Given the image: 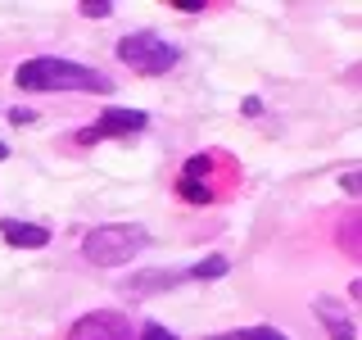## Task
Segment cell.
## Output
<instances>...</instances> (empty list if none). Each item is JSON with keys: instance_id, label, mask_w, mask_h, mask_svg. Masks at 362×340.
<instances>
[{"instance_id": "6da1fadb", "label": "cell", "mask_w": 362, "mask_h": 340, "mask_svg": "<svg viewBox=\"0 0 362 340\" xmlns=\"http://www.w3.org/2000/svg\"><path fill=\"white\" fill-rule=\"evenodd\" d=\"M14 82L23 91H90V96H105L113 86L105 73H95V68L86 64H73V60H50V55H41V60H23Z\"/></svg>"}, {"instance_id": "7a4b0ae2", "label": "cell", "mask_w": 362, "mask_h": 340, "mask_svg": "<svg viewBox=\"0 0 362 340\" xmlns=\"http://www.w3.org/2000/svg\"><path fill=\"white\" fill-rule=\"evenodd\" d=\"M145 245H150V232L141 222H105L95 232H86L82 254L100 268H118V264H132Z\"/></svg>"}, {"instance_id": "3957f363", "label": "cell", "mask_w": 362, "mask_h": 340, "mask_svg": "<svg viewBox=\"0 0 362 340\" xmlns=\"http://www.w3.org/2000/svg\"><path fill=\"white\" fill-rule=\"evenodd\" d=\"M118 60L127 68H136V73H145V77H158V73H168V68H177L181 50L173 41L154 37V32H132V37L118 41Z\"/></svg>"}, {"instance_id": "277c9868", "label": "cell", "mask_w": 362, "mask_h": 340, "mask_svg": "<svg viewBox=\"0 0 362 340\" xmlns=\"http://www.w3.org/2000/svg\"><path fill=\"white\" fill-rule=\"evenodd\" d=\"M68 340H136V327L118 309H95L68 327Z\"/></svg>"}, {"instance_id": "5b68a950", "label": "cell", "mask_w": 362, "mask_h": 340, "mask_svg": "<svg viewBox=\"0 0 362 340\" xmlns=\"http://www.w3.org/2000/svg\"><path fill=\"white\" fill-rule=\"evenodd\" d=\"M145 123H150V113H141V109H105L95 128L82 132V141H100V136H132V132H141Z\"/></svg>"}, {"instance_id": "8992f818", "label": "cell", "mask_w": 362, "mask_h": 340, "mask_svg": "<svg viewBox=\"0 0 362 340\" xmlns=\"http://www.w3.org/2000/svg\"><path fill=\"white\" fill-rule=\"evenodd\" d=\"M0 236H5L14 249H41L45 241H50V232L37 222H18V218H0Z\"/></svg>"}, {"instance_id": "52a82bcc", "label": "cell", "mask_w": 362, "mask_h": 340, "mask_svg": "<svg viewBox=\"0 0 362 340\" xmlns=\"http://www.w3.org/2000/svg\"><path fill=\"white\" fill-rule=\"evenodd\" d=\"M313 313L326 322V332H331V340H354V322H349V313L339 309L335 300H317Z\"/></svg>"}, {"instance_id": "ba28073f", "label": "cell", "mask_w": 362, "mask_h": 340, "mask_svg": "<svg viewBox=\"0 0 362 340\" xmlns=\"http://www.w3.org/2000/svg\"><path fill=\"white\" fill-rule=\"evenodd\" d=\"M209 340H286L276 327H235V332H218Z\"/></svg>"}, {"instance_id": "9c48e42d", "label": "cell", "mask_w": 362, "mask_h": 340, "mask_svg": "<svg viewBox=\"0 0 362 340\" xmlns=\"http://www.w3.org/2000/svg\"><path fill=\"white\" fill-rule=\"evenodd\" d=\"M177 196H181V200H190V204H209V200H213V191L204 186L199 177H181V181H177Z\"/></svg>"}, {"instance_id": "30bf717a", "label": "cell", "mask_w": 362, "mask_h": 340, "mask_svg": "<svg viewBox=\"0 0 362 340\" xmlns=\"http://www.w3.org/2000/svg\"><path fill=\"white\" fill-rule=\"evenodd\" d=\"M226 268H231V264H226L222 254H209V259H204V264H195V268H190L186 277H195V281H213V277H222Z\"/></svg>"}, {"instance_id": "8fae6325", "label": "cell", "mask_w": 362, "mask_h": 340, "mask_svg": "<svg viewBox=\"0 0 362 340\" xmlns=\"http://www.w3.org/2000/svg\"><path fill=\"white\" fill-rule=\"evenodd\" d=\"M177 272H141V277L127 281V290H158V286H173Z\"/></svg>"}, {"instance_id": "7c38bea8", "label": "cell", "mask_w": 362, "mask_h": 340, "mask_svg": "<svg viewBox=\"0 0 362 340\" xmlns=\"http://www.w3.org/2000/svg\"><path fill=\"white\" fill-rule=\"evenodd\" d=\"M141 340H177V336L168 332V327H158V322H145L141 327Z\"/></svg>"}, {"instance_id": "4fadbf2b", "label": "cell", "mask_w": 362, "mask_h": 340, "mask_svg": "<svg viewBox=\"0 0 362 340\" xmlns=\"http://www.w3.org/2000/svg\"><path fill=\"white\" fill-rule=\"evenodd\" d=\"M109 9H113L109 0H86V5H82V14H86V18H105Z\"/></svg>"}, {"instance_id": "5bb4252c", "label": "cell", "mask_w": 362, "mask_h": 340, "mask_svg": "<svg viewBox=\"0 0 362 340\" xmlns=\"http://www.w3.org/2000/svg\"><path fill=\"white\" fill-rule=\"evenodd\" d=\"M209 168H213V159H209V154H195V159L186 164V177H199V173H209Z\"/></svg>"}, {"instance_id": "9a60e30c", "label": "cell", "mask_w": 362, "mask_h": 340, "mask_svg": "<svg viewBox=\"0 0 362 340\" xmlns=\"http://www.w3.org/2000/svg\"><path fill=\"white\" fill-rule=\"evenodd\" d=\"M344 191H349V196H358V191H362V177L358 173H344Z\"/></svg>"}, {"instance_id": "2e32d148", "label": "cell", "mask_w": 362, "mask_h": 340, "mask_svg": "<svg viewBox=\"0 0 362 340\" xmlns=\"http://www.w3.org/2000/svg\"><path fill=\"white\" fill-rule=\"evenodd\" d=\"M9 118H14L18 128H23V123H32V118H37V113H32V109H9Z\"/></svg>"}, {"instance_id": "e0dca14e", "label": "cell", "mask_w": 362, "mask_h": 340, "mask_svg": "<svg viewBox=\"0 0 362 340\" xmlns=\"http://www.w3.org/2000/svg\"><path fill=\"white\" fill-rule=\"evenodd\" d=\"M177 9H186V14H199V9H204V0H177Z\"/></svg>"}, {"instance_id": "ac0fdd59", "label": "cell", "mask_w": 362, "mask_h": 340, "mask_svg": "<svg viewBox=\"0 0 362 340\" xmlns=\"http://www.w3.org/2000/svg\"><path fill=\"white\" fill-rule=\"evenodd\" d=\"M5 154H9V150H5V145H0V159H5Z\"/></svg>"}]
</instances>
